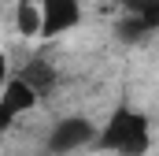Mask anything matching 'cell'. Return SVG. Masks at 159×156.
<instances>
[{
	"instance_id": "obj_1",
	"label": "cell",
	"mask_w": 159,
	"mask_h": 156,
	"mask_svg": "<svg viewBox=\"0 0 159 156\" xmlns=\"http://www.w3.org/2000/svg\"><path fill=\"white\" fill-rule=\"evenodd\" d=\"M96 145L111 156H148L152 153V119L129 104H119L96 130Z\"/></svg>"
},
{
	"instance_id": "obj_2",
	"label": "cell",
	"mask_w": 159,
	"mask_h": 156,
	"mask_svg": "<svg viewBox=\"0 0 159 156\" xmlns=\"http://www.w3.org/2000/svg\"><path fill=\"white\" fill-rule=\"evenodd\" d=\"M96 145V123L85 115H63L52 123L48 138H44V153L48 156H70L78 149Z\"/></svg>"
},
{
	"instance_id": "obj_3",
	"label": "cell",
	"mask_w": 159,
	"mask_h": 156,
	"mask_svg": "<svg viewBox=\"0 0 159 156\" xmlns=\"http://www.w3.org/2000/svg\"><path fill=\"white\" fill-rule=\"evenodd\" d=\"M159 30V0H126L122 15L115 19V37L122 45H141Z\"/></svg>"
},
{
	"instance_id": "obj_4",
	"label": "cell",
	"mask_w": 159,
	"mask_h": 156,
	"mask_svg": "<svg viewBox=\"0 0 159 156\" xmlns=\"http://www.w3.org/2000/svg\"><path fill=\"white\" fill-rule=\"evenodd\" d=\"M81 22V0H41V41L63 37Z\"/></svg>"
},
{
	"instance_id": "obj_5",
	"label": "cell",
	"mask_w": 159,
	"mask_h": 156,
	"mask_svg": "<svg viewBox=\"0 0 159 156\" xmlns=\"http://www.w3.org/2000/svg\"><path fill=\"white\" fill-rule=\"evenodd\" d=\"M37 100H41L37 89H34V85H30L22 75H11L7 82H4V89H0V104H4V108H7L15 119L26 115L30 108H37Z\"/></svg>"
},
{
	"instance_id": "obj_6",
	"label": "cell",
	"mask_w": 159,
	"mask_h": 156,
	"mask_svg": "<svg viewBox=\"0 0 159 156\" xmlns=\"http://www.w3.org/2000/svg\"><path fill=\"white\" fill-rule=\"evenodd\" d=\"M19 75H22L30 85H34V89H37V97H41V100H44V97H52V89L59 85V75H56V67H52L44 56H30V60H26V67H22Z\"/></svg>"
},
{
	"instance_id": "obj_7",
	"label": "cell",
	"mask_w": 159,
	"mask_h": 156,
	"mask_svg": "<svg viewBox=\"0 0 159 156\" xmlns=\"http://www.w3.org/2000/svg\"><path fill=\"white\" fill-rule=\"evenodd\" d=\"M15 30L22 37H41V0H19V7H15Z\"/></svg>"
},
{
	"instance_id": "obj_8",
	"label": "cell",
	"mask_w": 159,
	"mask_h": 156,
	"mask_svg": "<svg viewBox=\"0 0 159 156\" xmlns=\"http://www.w3.org/2000/svg\"><path fill=\"white\" fill-rule=\"evenodd\" d=\"M11 123H15V115H11V112L0 104V134H7V130H11Z\"/></svg>"
},
{
	"instance_id": "obj_9",
	"label": "cell",
	"mask_w": 159,
	"mask_h": 156,
	"mask_svg": "<svg viewBox=\"0 0 159 156\" xmlns=\"http://www.w3.org/2000/svg\"><path fill=\"white\" fill-rule=\"evenodd\" d=\"M7 78H11V75H7V56L0 52V89H4V82H7Z\"/></svg>"
}]
</instances>
